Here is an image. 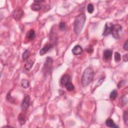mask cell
<instances>
[{
    "label": "cell",
    "mask_w": 128,
    "mask_h": 128,
    "mask_svg": "<svg viewBox=\"0 0 128 128\" xmlns=\"http://www.w3.org/2000/svg\"><path fill=\"white\" fill-rule=\"evenodd\" d=\"M122 30V27L120 25H116L114 26L113 30L112 31V36L116 39H120V33Z\"/></svg>",
    "instance_id": "cell-4"
},
{
    "label": "cell",
    "mask_w": 128,
    "mask_h": 128,
    "mask_svg": "<svg viewBox=\"0 0 128 128\" xmlns=\"http://www.w3.org/2000/svg\"><path fill=\"white\" fill-rule=\"evenodd\" d=\"M87 11L90 14H92L93 13L94 11V6L92 4L90 3L88 4L87 7Z\"/></svg>",
    "instance_id": "cell-21"
},
{
    "label": "cell",
    "mask_w": 128,
    "mask_h": 128,
    "mask_svg": "<svg viewBox=\"0 0 128 128\" xmlns=\"http://www.w3.org/2000/svg\"><path fill=\"white\" fill-rule=\"evenodd\" d=\"M72 51L74 55L77 56V55L81 54L82 53L83 50L82 47H81L79 45H76L73 48Z\"/></svg>",
    "instance_id": "cell-13"
},
{
    "label": "cell",
    "mask_w": 128,
    "mask_h": 128,
    "mask_svg": "<svg viewBox=\"0 0 128 128\" xmlns=\"http://www.w3.org/2000/svg\"><path fill=\"white\" fill-rule=\"evenodd\" d=\"M114 25L110 22H107L106 23L105 28H104V30L103 33V36H107L110 34H111L112 31L113 30V27H114Z\"/></svg>",
    "instance_id": "cell-5"
},
{
    "label": "cell",
    "mask_w": 128,
    "mask_h": 128,
    "mask_svg": "<svg viewBox=\"0 0 128 128\" xmlns=\"http://www.w3.org/2000/svg\"><path fill=\"white\" fill-rule=\"evenodd\" d=\"M67 26L65 22H62L59 24V29L61 31H64L66 29Z\"/></svg>",
    "instance_id": "cell-22"
},
{
    "label": "cell",
    "mask_w": 128,
    "mask_h": 128,
    "mask_svg": "<svg viewBox=\"0 0 128 128\" xmlns=\"http://www.w3.org/2000/svg\"><path fill=\"white\" fill-rule=\"evenodd\" d=\"M52 63H53V59L50 57L47 58L44 67V69L46 72H49L50 71V70L52 66Z\"/></svg>",
    "instance_id": "cell-7"
},
{
    "label": "cell",
    "mask_w": 128,
    "mask_h": 128,
    "mask_svg": "<svg viewBox=\"0 0 128 128\" xmlns=\"http://www.w3.org/2000/svg\"><path fill=\"white\" fill-rule=\"evenodd\" d=\"M112 51L110 50H106L103 53V60L107 62L111 59L112 56Z\"/></svg>",
    "instance_id": "cell-9"
},
{
    "label": "cell",
    "mask_w": 128,
    "mask_h": 128,
    "mask_svg": "<svg viewBox=\"0 0 128 128\" xmlns=\"http://www.w3.org/2000/svg\"><path fill=\"white\" fill-rule=\"evenodd\" d=\"M123 48H124V49H125V50H126V51L128 50V42L127 40L124 43Z\"/></svg>",
    "instance_id": "cell-26"
},
{
    "label": "cell",
    "mask_w": 128,
    "mask_h": 128,
    "mask_svg": "<svg viewBox=\"0 0 128 128\" xmlns=\"http://www.w3.org/2000/svg\"><path fill=\"white\" fill-rule=\"evenodd\" d=\"M30 103V97L29 96H27L24 99L22 103V109L24 111H26L29 108Z\"/></svg>",
    "instance_id": "cell-8"
},
{
    "label": "cell",
    "mask_w": 128,
    "mask_h": 128,
    "mask_svg": "<svg viewBox=\"0 0 128 128\" xmlns=\"http://www.w3.org/2000/svg\"><path fill=\"white\" fill-rule=\"evenodd\" d=\"M86 51L87 52V53H92L94 51V48L92 46H89L88 47H87L86 48Z\"/></svg>",
    "instance_id": "cell-25"
},
{
    "label": "cell",
    "mask_w": 128,
    "mask_h": 128,
    "mask_svg": "<svg viewBox=\"0 0 128 128\" xmlns=\"http://www.w3.org/2000/svg\"><path fill=\"white\" fill-rule=\"evenodd\" d=\"M53 45L51 44H47L40 51V55L43 56L45 55L51 48H52Z\"/></svg>",
    "instance_id": "cell-12"
},
{
    "label": "cell",
    "mask_w": 128,
    "mask_h": 128,
    "mask_svg": "<svg viewBox=\"0 0 128 128\" xmlns=\"http://www.w3.org/2000/svg\"><path fill=\"white\" fill-rule=\"evenodd\" d=\"M21 85L25 89H27L30 86V83L27 80L23 79L21 81Z\"/></svg>",
    "instance_id": "cell-17"
},
{
    "label": "cell",
    "mask_w": 128,
    "mask_h": 128,
    "mask_svg": "<svg viewBox=\"0 0 128 128\" xmlns=\"http://www.w3.org/2000/svg\"><path fill=\"white\" fill-rule=\"evenodd\" d=\"M124 121L125 123L127 125H128V114L127 111L124 112Z\"/></svg>",
    "instance_id": "cell-24"
},
{
    "label": "cell",
    "mask_w": 128,
    "mask_h": 128,
    "mask_svg": "<svg viewBox=\"0 0 128 128\" xmlns=\"http://www.w3.org/2000/svg\"><path fill=\"white\" fill-rule=\"evenodd\" d=\"M66 89L69 91H72L74 90L75 89V87L73 85V84L71 82H69L68 83H67L66 85Z\"/></svg>",
    "instance_id": "cell-18"
},
{
    "label": "cell",
    "mask_w": 128,
    "mask_h": 128,
    "mask_svg": "<svg viewBox=\"0 0 128 128\" xmlns=\"http://www.w3.org/2000/svg\"><path fill=\"white\" fill-rule=\"evenodd\" d=\"M86 20V16L84 13H82L76 17L74 23V30L77 35H79L82 32L85 22Z\"/></svg>",
    "instance_id": "cell-1"
},
{
    "label": "cell",
    "mask_w": 128,
    "mask_h": 128,
    "mask_svg": "<svg viewBox=\"0 0 128 128\" xmlns=\"http://www.w3.org/2000/svg\"><path fill=\"white\" fill-rule=\"evenodd\" d=\"M24 15V12L21 8H18L15 9L12 13V16L13 18L17 21L20 20Z\"/></svg>",
    "instance_id": "cell-3"
},
{
    "label": "cell",
    "mask_w": 128,
    "mask_h": 128,
    "mask_svg": "<svg viewBox=\"0 0 128 128\" xmlns=\"http://www.w3.org/2000/svg\"><path fill=\"white\" fill-rule=\"evenodd\" d=\"M35 37V32L33 30H30L26 34V38L28 40L31 41Z\"/></svg>",
    "instance_id": "cell-15"
},
{
    "label": "cell",
    "mask_w": 128,
    "mask_h": 128,
    "mask_svg": "<svg viewBox=\"0 0 128 128\" xmlns=\"http://www.w3.org/2000/svg\"><path fill=\"white\" fill-rule=\"evenodd\" d=\"M70 76L68 74L64 75L61 79V84L63 86H66V85L70 82Z\"/></svg>",
    "instance_id": "cell-11"
},
{
    "label": "cell",
    "mask_w": 128,
    "mask_h": 128,
    "mask_svg": "<svg viewBox=\"0 0 128 128\" xmlns=\"http://www.w3.org/2000/svg\"><path fill=\"white\" fill-rule=\"evenodd\" d=\"M115 60L116 62H119L121 60V54L118 52H116L115 53Z\"/></svg>",
    "instance_id": "cell-23"
},
{
    "label": "cell",
    "mask_w": 128,
    "mask_h": 128,
    "mask_svg": "<svg viewBox=\"0 0 128 128\" xmlns=\"http://www.w3.org/2000/svg\"><path fill=\"white\" fill-rule=\"evenodd\" d=\"M30 55V52L28 50H26L25 51L23 54V55H22V59H23V60L24 61L27 60L29 58Z\"/></svg>",
    "instance_id": "cell-20"
},
{
    "label": "cell",
    "mask_w": 128,
    "mask_h": 128,
    "mask_svg": "<svg viewBox=\"0 0 128 128\" xmlns=\"http://www.w3.org/2000/svg\"><path fill=\"white\" fill-rule=\"evenodd\" d=\"M94 72L91 67L85 69L82 77V84L83 87H86L92 82L94 77Z\"/></svg>",
    "instance_id": "cell-2"
},
{
    "label": "cell",
    "mask_w": 128,
    "mask_h": 128,
    "mask_svg": "<svg viewBox=\"0 0 128 128\" xmlns=\"http://www.w3.org/2000/svg\"><path fill=\"white\" fill-rule=\"evenodd\" d=\"M106 126L110 128H118L119 127L117 126L113 120L112 119H108L106 121Z\"/></svg>",
    "instance_id": "cell-14"
},
{
    "label": "cell",
    "mask_w": 128,
    "mask_h": 128,
    "mask_svg": "<svg viewBox=\"0 0 128 128\" xmlns=\"http://www.w3.org/2000/svg\"><path fill=\"white\" fill-rule=\"evenodd\" d=\"M18 121L20 123V125H21V126L23 125L25 123L26 118H25V117L24 115V114H23L22 113L19 114V115L18 116Z\"/></svg>",
    "instance_id": "cell-16"
},
{
    "label": "cell",
    "mask_w": 128,
    "mask_h": 128,
    "mask_svg": "<svg viewBox=\"0 0 128 128\" xmlns=\"http://www.w3.org/2000/svg\"><path fill=\"white\" fill-rule=\"evenodd\" d=\"M35 61V59L34 57H32L29 59V60H28L27 62L26 63L25 65V68L27 70H28V71L30 70L34 65Z\"/></svg>",
    "instance_id": "cell-10"
},
{
    "label": "cell",
    "mask_w": 128,
    "mask_h": 128,
    "mask_svg": "<svg viewBox=\"0 0 128 128\" xmlns=\"http://www.w3.org/2000/svg\"><path fill=\"white\" fill-rule=\"evenodd\" d=\"M44 2V1H34L33 4L31 6V9L34 11L41 10L43 7L41 3Z\"/></svg>",
    "instance_id": "cell-6"
},
{
    "label": "cell",
    "mask_w": 128,
    "mask_h": 128,
    "mask_svg": "<svg viewBox=\"0 0 128 128\" xmlns=\"http://www.w3.org/2000/svg\"><path fill=\"white\" fill-rule=\"evenodd\" d=\"M123 59H124V62H127L128 60V54H126V55H125L123 57Z\"/></svg>",
    "instance_id": "cell-27"
},
{
    "label": "cell",
    "mask_w": 128,
    "mask_h": 128,
    "mask_svg": "<svg viewBox=\"0 0 128 128\" xmlns=\"http://www.w3.org/2000/svg\"><path fill=\"white\" fill-rule=\"evenodd\" d=\"M117 95H118V93L117 90H114L113 91H112V92L111 93L110 95V98L112 100H114L117 98Z\"/></svg>",
    "instance_id": "cell-19"
}]
</instances>
